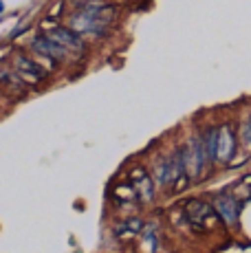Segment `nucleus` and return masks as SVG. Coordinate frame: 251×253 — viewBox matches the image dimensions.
<instances>
[{
	"label": "nucleus",
	"mask_w": 251,
	"mask_h": 253,
	"mask_svg": "<svg viewBox=\"0 0 251 253\" xmlns=\"http://www.w3.org/2000/svg\"><path fill=\"white\" fill-rule=\"evenodd\" d=\"M13 69H16V73L22 77V80L33 82V84H36V82H42L46 77V73L42 71L33 60H29L27 55H16V60H13Z\"/></svg>",
	"instance_id": "6e6552de"
},
{
	"label": "nucleus",
	"mask_w": 251,
	"mask_h": 253,
	"mask_svg": "<svg viewBox=\"0 0 251 253\" xmlns=\"http://www.w3.org/2000/svg\"><path fill=\"white\" fill-rule=\"evenodd\" d=\"M130 185H132L134 194L141 203H150L154 198V183L143 168H137L130 172Z\"/></svg>",
	"instance_id": "423d86ee"
},
{
	"label": "nucleus",
	"mask_w": 251,
	"mask_h": 253,
	"mask_svg": "<svg viewBox=\"0 0 251 253\" xmlns=\"http://www.w3.org/2000/svg\"><path fill=\"white\" fill-rule=\"evenodd\" d=\"M181 157H183V169H185L187 178H190V181L201 178L203 169H205V163H209L205 145H203V139L201 137L190 139V143L181 150Z\"/></svg>",
	"instance_id": "f03ea898"
},
{
	"label": "nucleus",
	"mask_w": 251,
	"mask_h": 253,
	"mask_svg": "<svg viewBox=\"0 0 251 253\" xmlns=\"http://www.w3.org/2000/svg\"><path fill=\"white\" fill-rule=\"evenodd\" d=\"M2 11H4V4H2V2H0V13H2Z\"/></svg>",
	"instance_id": "4468645a"
},
{
	"label": "nucleus",
	"mask_w": 251,
	"mask_h": 253,
	"mask_svg": "<svg viewBox=\"0 0 251 253\" xmlns=\"http://www.w3.org/2000/svg\"><path fill=\"white\" fill-rule=\"evenodd\" d=\"M31 46L36 48V51L40 53V55L49 57V60H53V62L64 60V55H66V48H64V46H60L57 42H53L49 36H38V38H33Z\"/></svg>",
	"instance_id": "1a4fd4ad"
},
{
	"label": "nucleus",
	"mask_w": 251,
	"mask_h": 253,
	"mask_svg": "<svg viewBox=\"0 0 251 253\" xmlns=\"http://www.w3.org/2000/svg\"><path fill=\"white\" fill-rule=\"evenodd\" d=\"M236 150L234 126L225 124L218 128V145H216V163H229Z\"/></svg>",
	"instance_id": "39448f33"
},
{
	"label": "nucleus",
	"mask_w": 251,
	"mask_h": 253,
	"mask_svg": "<svg viewBox=\"0 0 251 253\" xmlns=\"http://www.w3.org/2000/svg\"><path fill=\"white\" fill-rule=\"evenodd\" d=\"M185 169H183V157L181 152H174L170 157L161 159L157 165V181L161 187H170V185H178L181 178H185Z\"/></svg>",
	"instance_id": "7ed1b4c3"
},
{
	"label": "nucleus",
	"mask_w": 251,
	"mask_h": 253,
	"mask_svg": "<svg viewBox=\"0 0 251 253\" xmlns=\"http://www.w3.org/2000/svg\"><path fill=\"white\" fill-rule=\"evenodd\" d=\"M183 211H185L187 220L196 227L207 225V222H211V218H214V207L203 203V201H187Z\"/></svg>",
	"instance_id": "0eeeda50"
},
{
	"label": "nucleus",
	"mask_w": 251,
	"mask_h": 253,
	"mask_svg": "<svg viewBox=\"0 0 251 253\" xmlns=\"http://www.w3.org/2000/svg\"><path fill=\"white\" fill-rule=\"evenodd\" d=\"M203 145H205V152L209 163H216V145H218V128H209L203 134Z\"/></svg>",
	"instance_id": "f8f14e48"
},
{
	"label": "nucleus",
	"mask_w": 251,
	"mask_h": 253,
	"mask_svg": "<svg viewBox=\"0 0 251 253\" xmlns=\"http://www.w3.org/2000/svg\"><path fill=\"white\" fill-rule=\"evenodd\" d=\"M46 36L51 38L53 42H57L60 46H64L66 51H84V40H82V33H77L75 29H69V27H51L46 31Z\"/></svg>",
	"instance_id": "20e7f679"
},
{
	"label": "nucleus",
	"mask_w": 251,
	"mask_h": 253,
	"mask_svg": "<svg viewBox=\"0 0 251 253\" xmlns=\"http://www.w3.org/2000/svg\"><path fill=\"white\" fill-rule=\"evenodd\" d=\"M117 16V7L115 4H90V7H82L80 13L71 18V29L77 33H95L101 36L106 29L113 24Z\"/></svg>",
	"instance_id": "f257e3e1"
},
{
	"label": "nucleus",
	"mask_w": 251,
	"mask_h": 253,
	"mask_svg": "<svg viewBox=\"0 0 251 253\" xmlns=\"http://www.w3.org/2000/svg\"><path fill=\"white\" fill-rule=\"evenodd\" d=\"M245 137H247V143L251 145V121H249V126H247V130H245Z\"/></svg>",
	"instance_id": "ddd939ff"
},
{
	"label": "nucleus",
	"mask_w": 251,
	"mask_h": 253,
	"mask_svg": "<svg viewBox=\"0 0 251 253\" xmlns=\"http://www.w3.org/2000/svg\"><path fill=\"white\" fill-rule=\"evenodd\" d=\"M214 209H216V213H218V216L227 222V225H231V227L236 225V220H238V203H236L234 198L218 196L216 198V203H214Z\"/></svg>",
	"instance_id": "9d476101"
},
{
	"label": "nucleus",
	"mask_w": 251,
	"mask_h": 253,
	"mask_svg": "<svg viewBox=\"0 0 251 253\" xmlns=\"http://www.w3.org/2000/svg\"><path fill=\"white\" fill-rule=\"evenodd\" d=\"M143 231V222L139 218H130V220L122 222V225L115 229V236L122 238V240H128V238H134Z\"/></svg>",
	"instance_id": "9b49d317"
}]
</instances>
